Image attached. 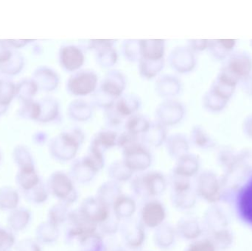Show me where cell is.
I'll return each instance as SVG.
<instances>
[{
    "label": "cell",
    "mask_w": 252,
    "mask_h": 251,
    "mask_svg": "<svg viewBox=\"0 0 252 251\" xmlns=\"http://www.w3.org/2000/svg\"><path fill=\"white\" fill-rule=\"evenodd\" d=\"M223 66L241 82L252 72V57L244 50H235L225 60Z\"/></svg>",
    "instance_id": "6da1fadb"
},
{
    "label": "cell",
    "mask_w": 252,
    "mask_h": 251,
    "mask_svg": "<svg viewBox=\"0 0 252 251\" xmlns=\"http://www.w3.org/2000/svg\"><path fill=\"white\" fill-rule=\"evenodd\" d=\"M237 40L214 39L209 40V53L212 57L218 61H223L235 50Z\"/></svg>",
    "instance_id": "7a4b0ae2"
},
{
    "label": "cell",
    "mask_w": 252,
    "mask_h": 251,
    "mask_svg": "<svg viewBox=\"0 0 252 251\" xmlns=\"http://www.w3.org/2000/svg\"><path fill=\"white\" fill-rule=\"evenodd\" d=\"M201 183V193L204 197L212 203L219 201L220 198V186L215 174L212 172L204 173Z\"/></svg>",
    "instance_id": "3957f363"
},
{
    "label": "cell",
    "mask_w": 252,
    "mask_h": 251,
    "mask_svg": "<svg viewBox=\"0 0 252 251\" xmlns=\"http://www.w3.org/2000/svg\"><path fill=\"white\" fill-rule=\"evenodd\" d=\"M238 203L241 215L252 225V179L241 191Z\"/></svg>",
    "instance_id": "277c9868"
},
{
    "label": "cell",
    "mask_w": 252,
    "mask_h": 251,
    "mask_svg": "<svg viewBox=\"0 0 252 251\" xmlns=\"http://www.w3.org/2000/svg\"><path fill=\"white\" fill-rule=\"evenodd\" d=\"M203 103L204 107L209 112L212 113H219L226 109L229 101L219 97L211 90H209L204 95Z\"/></svg>",
    "instance_id": "5b68a950"
},
{
    "label": "cell",
    "mask_w": 252,
    "mask_h": 251,
    "mask_svg": "<svg viewBox=\"0 0 252 251\" xmlns=\"http://www.w3.org/2000/svg\"><path fill=\"white\" fill-rule=\"evenodd\" d=\"M191 137L194 144L201 148H211L216 145L211 136L201 126H195L192 129Z\"/></svg>",
    "instance_id": "8992f818"
},
{
    "label": "cell",
    "mask_w": 252,
    "mask_h": 251,
    "mask_svg": "<svg viewBox=\"0 0 252 251\" xmlns=\"http://www.w3.org/2000/svg\"><path fill=\"white\" fill-rule=\"evenodd\" d=\"M238 156L239 154H237L232 147L224 146L219 150V161L229 171L233 169L238 165Z\"/></svg>",
    "instance_id": "52a82bcc"
},
{
    "label": "cell",
    "mask_w": 252,
    "mask_h": 251,
    "mask_svg": "<svg viewBox=\"0 0 252 251\" xmlns=\"http://www.w3.org/2000/svg\"><path fill=\"white\" fill-rule=\"evenodd\" d=\"M236 88L237 87L232 86V85L216 78L212 84L210 90L219 95V97L229 102L235 94Z\"/></svg>",
    "instance_id": "ba28073f"
},
{
    "label": "cell",
    "mask_w": 252,
    "mask_h": 251,
    "mask_svg": "<svg viewBox=\"0 0 252 251\" xmlns=\"http://www.w3.org/2000/svg\"><path fill=\"white\" fill-rule=\"evenodd\" d=\"M189 251H216L214 245L208 240L199 242L192 246Z\"/></svg>",
    "instance_id": "9c48e42d"
},
{
    "label": "cell",
    "mask_w": 252,
    "mask_h": 251,
    "mask_svg": "<svg viewBox=\"0 0 252 251\" xmlns=\"http://www.w3.org/2000/svg\"><path fill=\"white\" fill-rule=\"evenodd\" d=\"M239 84L244 94L248 97H252V72L247 78L241 80Z\"/></svg>",
    "instance_id": "30bf717a"
},
{
    "label": "cell",
    "mask_w": 252,
    "mask_h": 251,
    "mask_svg": "<svg viewBox=\"0 0 252 251\" xmlns=\"http://www.w3.org/2000/svg\"><path fill=\"white\" fill-rule=\"evenodd\" d=\"M242 130L244 135L252 139V113L247 115L242 124Z\"/></svg>",
    "instance_id": "8fae6325"
},
{
    "label": "cell",
    "mask_w": 252,
    "mask_h": 251,
    "mask_svg": "<svg viewBox=\"0 0 252 251\" xmlns=\"http://www.w3.org/2000/svg\"><path fill=\"white\" fill-rule=\"evenodd\" d=\"M209 40H193L191 42V50L203 51L208 48Z\"/></svg>",
    "instance_id": "7c38bea8"
},
{
    "label": "cell",
    "mask_w": 252,
    "mask_h": 251,
    "mask_svg": "<svg viewBox=\"0 0 252 251\" xmlns=\"http://www.w3.org/2000/svg\"><path fill=\"white\" fill-rule=\"evenodd\" d=\"M250 45H251L252 48V40L250 41Z\"/></svg>",
    "instance_id": "4fadbf2b"
}]
</instances>
